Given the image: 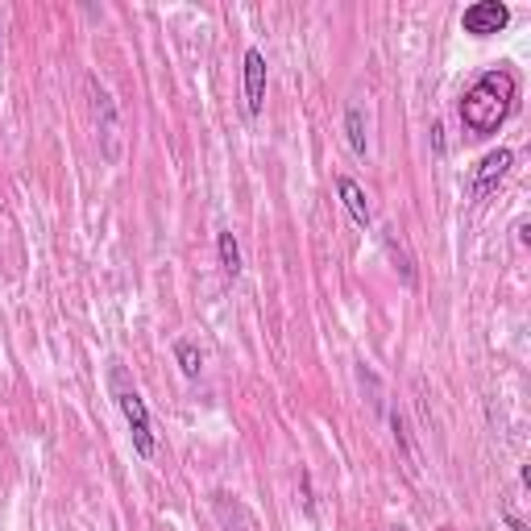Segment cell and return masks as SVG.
<instances>
[{
  "mask_svg": "<svg viewBox=\"0 0 531 531\" xmlns=\"http://www.w3.org/2000/svg\"><path fill=\"white\" fill-rule=\"evenodd\" d=\"M511 166H515V150H507V146H502V150H490V154L482 158L478 171H473V187H469L473 200H486V195H494L498 183L511 175Z\"/></svg>",
  "mask_w": 531,
  "mask_h": 531,
  "instance_id": "5",
  "label": "cell"
},
{
  "mask_svg": "<svg viewBox=\"0 0 531 531\" xmlns=\"http://www.w3.org/2000/svg\"><path fill=\"white\" fill-rule=\"evenodd\" d=\"M88 96H92V113H96V125L104 121V137H117V108H113V100H108V92L100 88L96 79H88Z\"/></svg>",
  "mask_w": 531,
  "mask_h": 531,
  "instance_id": "8",
  "label": "cell"
},
{
  "mask_svg": "<svg viewBox=\"0 0 531 531\" xmlns=\"http://www.w3.org/2000/svg\"><path fill=\"white\" fill-rule=\"evenodd\" d=\"M515 75L502 71V67H490L486 75L473 79V88L461 96V125L469 137H478V142H486V137H494L502 125H507L511 108H515Z\"/></svg>",
  "mask_w": 531,
  "mask_h": 531,
  "instance_id": "1",
  "label": "cell"
},
{
  "mask_svg": "<svg viewBox=\"0 0 531 531\" xmlns=\"http://www.w3.org/2000/svg\"><path fill=\"white\" fill-rule=\"evenodd\" d=\"M502 523H507V527H511V531H527V527H523V523H519V519H515V515H502Z\"/></svg>",
  "mask_w": 531,
  "mask_h": 531,
  "instance_id": "13",
  "label": "cell"
},
{
  "mask_svg": "<svg viewBox=\"0 0 531 531\" xmlns=\"http://www.w3.org/2000/svg\"><path fill=\"white\" fill-rule=\"evenodd\" d=\"M241 92H245V113H249V117H262V108H266V54H262L258 46L245 50Z\"/></svg>",
  "mask_w": 531,
  "mask_h": 531,
  "instance_id": "4",
  "label": "cell"
},
{
  "mask_svg": "<svg viewBox=\"0 0 531 531\" xmlns=\"http://www.w3.org/2000/svg\"><path fill=\"white\" fill-rule=\"evenodd\" d=\"M432 146H436V154H444V125L440 121H432Z\"/></svg>",
  "mask_w": 531,
  "mask_h": 531,
  "instance_id": "12",
  "label": "cell"
},
{
  "mask_svg": "<svg viewBox=\"0 0 531 531\" xmlns=\"http://www.w3.org/2000/svg\"><path fill=\"white\" fill-rule=\"evenodd\" d=\"M337 195H341V204H345V212L353 216V225H357V229H370V225H374L370 200H366V191H361V183H357V179L341 175V179H337Z\"/></svg>",
  "mask_w": 531,
  "mask_h": 531,
  "instance_id": "6",
  "label": "cell"
},
{
  "mask_svg": "<svg viewBox=\"0 0 531 531\" xmlns=\"http://www.w3.org/2000/svg\"><path fill=\"white\" fill-rule=\"evenodd\" d=\"M175 357H179V370H183L187 378H200V370H204L200 345H195V341H175Z\"/></svg>",
  "mask_w": 531,
  "mask_h": 531,
  "instance_id": "11",
  "label": "cell"
},
{
  "mask_svg": "<svg viewBox=\"0 0 531 531\" xmlns=\"http://www.w3.org/2000/svg\"><path fill=\"white\" fill-rule=\"evenodd\" d=\"M216 258H220V270H225V278H237L241 274V245L233 233H220L216 237Z\"/></svg>",
  "mask_w": 531,
  "mask_h": 531,
  "instance_id": "9",
  "label": "cell"
},
{
  "mask_svg": "<svg viewBox=\"0 0 531 531\" xmlns=\"http://www.w3.org/2000/svg\"><path fill=\"white\" fill-rule=\"evenodd\" d=\"M511 25V9L502 0H478L461 13V30L473 34V38H490V34H502Z\"/></svg>",
  "mask_w": 531,
  "mask_h": 531,
  "instance_id": "3",
  "label": "cell"
},
{
  "mask_svg": "<svg viewBox=\"0 0 531 531\" xmlns=\"http://www.w3.org/2000/svg\"><path fill=\"white\" fill-rule=\"evenodd\" d=\"M345 133H349L353 154H357V158H366V150H370V142H366V117H361V108H357V104L345 113Z\"/></svg>",
  "mask_w": 531,
  "mask_h": 531,
  "instance_id": "10",
  "label": "cell"
},
{
  "mask_svg": "<svg viewBox=\"0 0 531 531\" xmlns=\"http://www.w3.org/2000/svg\"><path fill=\"white\" fill-rule=\"evenodd\" d=\"M212 511H216V519L225 531H258V519L249 515L233 494H212Z\"/></svg>",
  "mask_w": 531,
  "mask_h": 531,
  "instance_id": "7",
  "label": "cell"
},
{
  "mask_svg": "<svg viewBox=\"0 0 531 531\" xmlns=\"http://www.w3.org/2000/svg\"><path fill=\"white\" fill-rule=\"evenodd\" d=\"M108 390H113V399L129 424V440H133V453L150 461L154 457V424H150V411H146V399L137 395V386L129 382V374L121 366L108 370Z\"/></svg>",
  "mask_w": 531,
  "mask_h": 531,
  "instance_id": "2",
  "label": "cell"
}]
</instances>
